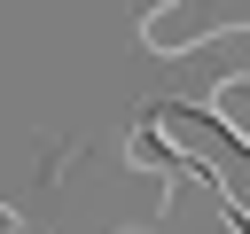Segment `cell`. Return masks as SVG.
Here are the masks:
<instances>
[{
	"label": "cell",
	"instance_id": "6da1fadb",
	"mask_svg": "<svg viewBox=\"0 0 250 234\" xmlns=\"http://www.w3.org/2000/svg\"><path fill=\"white\" fill-rule=\"evenodd\" d=\"M219 31H250V8H188V0H180V8H148V16H141V47L164 55V62L211 47Z\"/></svg>",
	"mask_w": 250,
	"mask_h": 234
},
{
	"label": "cell",
	"instance_id": "7a4b0ae2",
	"mask_svg": "<svg viewBox=\"0 0 250 234\" xmlns=\"http://www.w3.org/2000/svg\"><path fill=\"white\" fill-rule=\"evenodd\" d=\"M250 101V78H234V86H219V109H242Z\"/></svg>",
	"mask_w": 250,
	"mask_h": 234
},
{
	"label": "cell",
	"instance_id": "3957f363",
	"mask_svg": "<svg viewBox=\"0 0 250 234\" xmlns=\"http://www.w3.org/2000/svg\"><path fill=\"white\" fill-rule=\"evenodd\" d=\"M0 234H23V218H16V211H8V203H0Z\"/></svg>",
	"mask_w": 250,
	"mask_h": 234
}]
</instances>
